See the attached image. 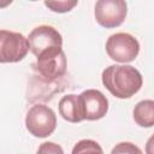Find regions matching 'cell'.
<instances>
[{"mask_svg": "<svg viewBox=\"0 0 154 154\" xmlns=\"http://www.w3.org/2000/svg\"><path fill=\"white\" fill-rule=\"evenodd\" d=\"M102 84L118 99H129L143 84L141 72L131 65H109L102 71Z\"/></svg>", "mask_w": 154, "mask_h": 154, "instance_id": "cell-1", "label": "cell"}, {"mask_svg": "<svg viewBox=\"0 0 154 154\" xmlns=\"http://www.w3.org/2000/svg\"><path fill=\"white\" fill-rule=\"evenodd\" d=\"M26 130L35 137L45 138L52 135L57 128L55 112L46 105H34L25 116Z\"/></svg>", "mask_w": 154, "mask_h": 154, "instance_id": "cell-2", "label": "cell"}, {"mask_svg": "<svg viewBox=\"0 0 154 154\" xmlns=\"http://www.w3.org/2000/svg\"><path fill=\"white\" fill-rule=\"evenodd\" d=\"M106 53L118 63H131L140 53V43L135 36L128 32H117L106 41Z\"/></svg>", "mask_w": 154, "mask_h": 154, "instance_id": "cell-3", "label": "cell"}, {"mask_svg": "<svg viewBox=\"0 0 154 154\" xmlns=\"http://www.w3.org/2000/svg\"><path fill=\"white\" fill-rule=\"evenodd\" d=\"M34 67L45 81H58L66 73L67 67V60L63 48H53L43 52L36 58Z\"/></svg>", "mask_w": 154, "mask_h": 154, "instance_id": "cell-4", "label": "cell"}, {"mask_svg": "<svg viewBox=\"0 0 154 154\" xmlns=\"http://www.w3.org/2000/svg\"><path fill=\"white\" fill-rule=\"evenodd\" d=\"M29 51V40L23 34L0 30V63H18L26 57Z\"/></svg>", "mask_w": 154, "mask_h": 154, "instance_id": "cell-5", "label": "cell"}, {"mask_svg": "<svg viewBox=\"0 0 154 154\" xmlns=\"http://www.w3.org/2000/svg\"><path fill=\"white\" fill-rule=\"evenodd\" d=\"M126 13L128 5L124 0H99L94 8V16L97 24L106 29L122 25Z\"/></svg>", "mask_w": 154, "mask_h": 154, "instance_id": "cell-6", "label": "cell"}, {"mask_svg": "<svg viewBox=\"0 0 154 154\" xmlns=\"http://www.w3.org/2000/svg\"><path fill=\"white\" fill-rule=\"evenodd\" d=\"M28 40L30 45V52L36 58L46 51L63 47L61 34L52 25L43 24L34 28L30 31Z\"/></svg>", "mask_w": 154, "mask_h": 154, "instance_id": "cell-7", "label": "cell"}, {"mask_svg": "<svg viewBox=\"0 0 154 154\" xmlns=\"http://www.w3.org/2000/svg\"><path fill=\"white\" fill-rule=\"evenodd\" d=\"M84 120H99L108 112V100L97 89H87L79 94Z\"/></svg>", "mask_w": 154, "mask_h": 154, "instance_id": "cell-8", "label": "cell"}, {"mask_svg": "<svg viewBox=\"0 0 154 154\" xmlns=\"http://www.w3.org/2000/svg\"><path fill=\"white\" fill-rule=\"evenodd\" d=\"M59 114L70 123H81L84 120L82 101L79 95L67 94L59 101Z\"/></svg>", "mask_w": 154, "mask_h": 154, "instance_id": "cell-9", "label": "cell"}, {"mask_svg": "<svg viewBox=\"0 0 154 154\" xmlns=\"http://www.w3.org/2000/svg\"><path fill=\"white\" fill-rule=\"evenodd\" d=\"M134 120L142 128L154 126V100H142L134 108Z\"/></svg>", "mask_w": 154, "mask_h": 154, "instance_id": "cell-10", "label": "cell"}, {"mask_svg": "<svg viewBox=\"0 0 154 154\" xmlns=\"http://www.w3.org/2000/svg\"><path fill=\"white\" fill-rule=\"evenodd\" d=\"M71 154H103V150L96 141L85 138L78 141L73 146Z\"/></svg>", "mask_w": 154, "mask_h": 154, "instance_id": "cell-11", "label": "cell"}, {"mask_svg": "<svg viewBox=\"0 0 154 154\" xmlns=\"http://www.w3.org/2000/svg\"><path fill=\"white\" fill-rule=\"evenodd\" d=\"M78 1H69V0H61V1H45V5L53 12L58 13H65L71 11L75 6H77Z\"/></svg>", "mask_w": 154, "mask_h": 154, "instance_id": "cell-12", "label": "cell"}, {"mask_svg": "<svg viewBox=\"0 0 154 154\" xmlns=\"http://www.w3.org/2000/svg\"><path fill=\"white\" fill-rule=\"evenodd\" d=\"M111 154H143L142 150L131 142H120L113 147Z\"/></svg>", "mask_w": 154, "mask_h": 154, "instance_id": "cell-13", "label": "cell"}, {"mask_svg": "<svg viewBox=\"0 0 154 154\" xmlns=\"http://www.w3.org/2000/svg\"><path fill=\"white\" fill-rule=\"evenodd\" d=\"M36 154H64L61 146L54 142H43L40 144Z\"/></svg>", "mask_w": 154, "mask_h": 154, "instance_id": "cell-14", "label": "cell"}, {"mask_svg": "<svg viewBox=\"0 0 154 154\" xmlns=\"http://www.w3.org/2000/svg\"><path fill=\"white\" fill-rule=\"evenodd\" d=\"M146 154H154V134L147 140V143H146Z\"/></svg>", "mask_w": 154, "mask_h": 154, "instance_id": "cell-15", "label": "cell"}]
</instances>
